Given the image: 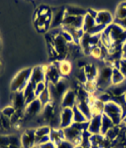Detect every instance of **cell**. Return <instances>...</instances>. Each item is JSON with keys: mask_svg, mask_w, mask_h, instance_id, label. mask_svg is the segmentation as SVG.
Segmentation results:
<instances>
[{"mask_svg": "<svg viewBox=\"0 0 126 148\" xmlns=\"http://www.w3.org/2000/svg\"><path fill=\"white\" fill-rule=\"evenodd\" d=\"M33 148H40V147H39V146H36V147H34Z\"/></svg>", "mask_w": 126, "mask_h": 148, "instance_id": "ee69618b", "label": "cell"}, {"mask_svg": "<svg viewBox=\"0 0 126 148\" xmlns=\"http://www.w3.org/2000/svg\"><path fill=\"white\" fill-rule=\"evenodd\" d=\"M29 82L32 83L33 86L40 82H46V76L43 66H36L32 68Z\"/></svg>", "mask_w": 126, "mask_h": 148, "instance_id": "5bb4252c", "label": "cell"}, {"mask_svg": "<svg viewBox=\"0 0 126 148\" xmlns=\"http://www.w3.org/2000/svg\"><path fill=\"white\" fill-rule=\"evenodd\" d=\"M57 33L56 34H52V43H53V47H54L55 54L58 57H62L64 58L66 54L68 53L69 46L72 44H68L62 36L59 33V29H56Z\"/></svg>", "mask_w": 126, "mask_h": 148, "instance_id": "8992f818", "label": "cell"}, {"mask_svg": "<svg viewBox=\"0 0 126 148\" xmlns=\"http://www.w3.org/2000/svg\"><path fill=\"white\" fill-rule=\"evenodd\" d=\"M43 110V105L38 99H36L34 101L28 103L25 109V117L26 118H34L38 114H40Z\"/></svg>", "mask_w": 126, "mask_h": 148, "instance_id": "9c48e42d", "label": "cell"}, {"mask_svg": "<svg viewBox=\"0 0 126 148\" xmlns=\"http://www.w3.org/2000/svg\"><path fill=\"white\" fill-rule=\"evenodd\" d=\"M43 67H44L45 72L46 82L55 84L61 79L62 76L59 73L56 62L49 65V66H43Z\"/></svg>", "mask_w": 126, "mask_h": 148, "instance_id": "ba28073f", "label": "cell"}, {"mask_svg": "<svg viewBox=\"0 0 126 148\" xmlns=\"http://www.w3.org/2000/svg\"><path fill=\"white\" fill-rule=\"evenodd\" d=\"M9 145H10L9 136H0V147H9Z\"/></svg>", "mask_w": 126, "mask_h": 148, "instance_id": "8d00e7d4", "label": "cell"}, {"mask_svg": "<svg viewBox=\"0 0 126 148\" xmlns=\"http://www.w3.org/2000/svg\"><path fill=\"white\" fill-rule=\"evenodd\" d=\"M76 106L84 114V116L87 118V120L88 121L92 119V113H91L90 106L88 103V99L87 100H77Z\"/></svg>", "mask_w": 126, "mask_h": 148, "instance_id": "7402d4cb", "label": "cell"}, {"mask_svg": "<svg viewBox=\"0 0 126 148\" xmlns=\"http://www.w3.org/2000/svg\"><path fill=\"white\" fill-rule=\"evenodd\" d=\"M72 110H73V123L81 124V123L88 122V120H87V118L84 116V114L79 110V109L77 106L73 107Z\"/></svg>", "mask_w": 126, "mask_h": 148, "instance_id": "f1b7e54d", "label": "cell"}, {"mask_svg": "<svg viewBox=\"0 0 126 148\" xmlns=\"http://www.w3.org/2000/svg\"><path fill=\"white\" fill-rule=\"evenodd\" d=\"M0 66H1V62H0Z\"/></svg>", "mask_w": 126, "mask_h": 148, "instance_id": "bcb514c9", "label": "cell"}, {"mask_svg": "<svg viewBox=\"0 0 126 148\" xmlns=\"http://www.w3.org/2000/svg\"><path fill=\"white\" fill-rule=\"evenodd\" d=\"M66 15L74 16V17H84L87 14V10L77 7V6H68L65 8Z\"/></svg>", "mask_w": 126, "mask_h": 148, "instance_id": "ffe728a7", "label": "cell"}, {"mask_svg": "<svg viewBox=\"0 0 126 148\" xmlns=\"http://www.w3.org/2000/svg\"><path fill=\"white\" fill-rule=\"evenodd\" d=\"M50 140L52 141L54 144L58 145L60 142L65 140V136H64V131L62 129H51V133H50Z\"/></svg>", "mask_w": 126, "mask_h": 148, "instance_id": "603a6c76", "label": "cell"}, {"mask_svg": "<svg viewBox=\"0 0 126 148\" xmlns=\"http://www.w3.org/2000/svg\"><path fill=\"white\" fill-rule=\"evenodd\" d=\"M75 148H92L90 146L89 142H81V145H78L77 147H75Z\"/></svg>", "mask_w": 126, "mask_h": 148, "instance_id": "ab89813d", "label": "cell"}, {"mask_svg": "<svg viewBox=\"0 0 126 148\" xmlns=\"http://www.w3.org/2000/svg\"><path fill=\"white\" fill-rule=\"evenodd\" d=\"M10 126H11L10 119L1 114H0V127L4 130H8L10 128Z\"/></svg>", "mask_w": 126, "mask_h": 148, "instance_id": "d6a6232c", "label": "cell"}, {"mask_svg": "<svg viewBox=\"0 0 126 148\" xmlns=\"http://www.w3.org/2000/svg\"><path fill=\"white\" fill-rule=\"evenodd\" d=\"M125 100H126V93L125 94Z\"/></svg>", "mask_w": 126, "mask_h": 148, "instance_id": "f6af8a7d", "label": "cell"}, {"mask_svg": "<svg viewBox=\"0 0 126 148\" xmlns=\"http://www.w3.org/2000/svg\"><path fill=\"white\" fill-rule=\"evenodd\" d=\"M15 111L16 110L12 106V105H9V106H6V107H4L3 110H2V114L3 115H4V116H6V117H8V118H11L14 114V113H15Z\"/></svg>", "mask_w": 126, "mask_h": 148, "instance_id": "e575fe53", "label": "cell"}, {"mask_svg": "<svg viewBox=\"0 0 126 148\" xmlns=\"http://www.w3.org/2000/svg\"><path fill=\"white\" fill-rule=\"evenodd\" d=\"M88 122L81 124L73 123L71 126L63 129L65 140L72 142L75 147L81 145L83 138V133L88 130Z\"/></svg>", "mask_w": 126, "mask_h": 148, "instance_id": "6da1fadb", "label": "cell"}, {"mask_svg": "<svg viewBox=\"0 0 126 148\" xmlns=\"http://www.w3.org/2000/svg\"><path fill=\"white\" fill-rule=\"evenodd\" d=\"M114 20V14H112L110 12H108L107 10L98 11L97 16L95 18V21L97 25L104 26V27H108V25L113 24Z\"/></svg>", "mask_w": 126, "mask_h": 148, "instance_id": "7c38bea8", "label": "cell"}, {"mask_svg": "<svg viewBox=\"0 0 126 148\" xmlns=\"http://www.w3.org/2000/svg\"><path fill=\"white\" fill-rule=\"evenodd\" d=\"M83 70L85 73V76L87 77V80L96 81L99 74V66H97L93 63H88L84 66Z\"/></svg>", "mask_w": 126, "mask_h": 148, "instance_id": "d6986e66", "label": "cell"}, {"mask_svg": "<svg viewBox=\"0 0 126 148\" xmlns=\"http://www.w3.org/2000/svg\"><path fill=\"white\" fill-rule=\"evenodd\" d=\"M56 148H75V146L72 142H70L66 140H64L62 142H60L58 145H56Z\"/></svg>", "mask_w": 126, "mask_h": 148, "instance_id": "d590c367", "label": "cell"}, {"mask_svg": "<svg viewBox=\"0 0 126 148\" xmlns=\"http://www.w3.org/2000/svg\"><path fill=\"white\" fill-rule=\"evenodd\" d=\"M20 147H18V146H12V145L9 147V148H20Z\"/></svg>", "mask_w": 126, "mask_h": 148, "instance_id": "b9f144b4", "label": "cell"}, {"mask_svg": "<svg viewBox=\"0 0 126 148\" xmlns=\"http://www.w3.org/2000/svg\"><path fill=\"white\" fill-rule=\"evenodd\" d=\"M114 126L115 125H114L112 120L109 117H108L106 114H102V124H101V135L105 136L108 130Z\"/></svg>", "mask_w": 126, "mask_h": 148, "instance_id": "d4e9b609", "label": "cell"}, {"mask_svg": "<svg viewBox=\"0 0 126 148\" xmlns=\"http://www.w3.org/2000/svg\"><path fill=\"white\" fill-rule=\"evenodd\" d=\"M112 72H113V67L107 64L103 65L100 67H99V74L98 77L96 79L97 85H98V93L100 92H104L108 91L112 86Z\"/></svg>", "mask_w": 126, "mask_h": 148, "instance_id": "3957f363", "label": "cell"}, {"mask_svg": "<svg viewBox=\"0 0 126 148\" xmlns=\"http://www.w3.org/2000/svg\"><path fill=\"white\" fill-rule=\"evenodd\" d=\"M20 144L23 148H33L36 147V129L25 130L20 136Z\"/></svg>", "mask_w": 126, "mask_h": 148, "instance_id": "52a82bcc", "label": "cell"}, {"mask_svg": "<svg viewBox=\"0 0 126 148\" xmlns=\"http://www.w3.org/2000/svg\"><path fill=\"white\" fill-rule=\"evenodd\" d=\"M125 77L124 76V74L121 73V71H120L118 67H114V68H113L112 78H111L112 86L118 85V84L122 83L123 82H125Z\"/></svg>", "mask_w": 126, "mask_h": 148, "instance_id": "484cf974", "label": "cell"}, {"mask_svg": "<svg viewBox=\"0 0 126 148\" xmlns=\"http://www.w3.org/2000/svg\"><path fill=\"white\" fill-rule=\"evenodd\" d=\"M47 88V83L46 82H40V83H36L34 86V89H35V93H36V97H38L42 92H44L45 89Z\"/></svg>", "mask_w": 126, "mask_h": 148, "instance_id": "836d02e7", "label": "cell"}, {"mask_svg": "<svg viewBox=\"0 0 126 148\" xmlns=\"http://www.w3.org/2000/svg\"><path fill=\"white\" fill-rule=\"evenodd\" d=\"M37 99L40 100V102L41 103V104L43 105V107L46 105L47 103H51V95H50V92L48 88H46L44 92H42L38 97Z\"/></svg>", "mask_w": 126, "mask_h": 148, "instance_id": "1f68e13d", "label": "cell"}, {"mask_svg": "<svg viewBox=\"0 0 126 148\" xmlns=\"http://www.w3.org/2000/svg\"><path fill=\"white\" fill-rule=\"evenodd\" d=\"M83 90L87 92L88 95L91 94H97L98 92V85L96 81H91V80H87V82L83 83L81 85Z\"/></svg>", "mask_w": 126, "mask_h": 148, "instance_id": "4316f807", "label": "cell"}, {"mask_svg": "<svg viewBox=\"0 0 126 148\" xmlns=\"http://www.w3.org/2000/svg\"><path fill=\"white\" fill-rule=\"evenodd\" d=\"M0 148H9V147H0Z\"/></svg>", "mask_w": 126, "mask_h": 148, "instance_id": "7bdbcfd3", "label": "cell"}, {"mask_svg": "<svg viewBox=\"0 0 126 148\" xmlns=\"http://www.w3.org/2000/svg\"><path fill=\"white\" fill-rule=\"evenodd\" d=\"M114 18L121 19L126 18V1L121 2L116 8L115 13L114 14Z\"/></svg>", "mask_w": 126, "mask_h": 148, "instance_id": "f546056e", "label": "cell"}, {"mask_svg": "<svg viewBox=\"0 0 126 148\" xmlns=\"http://www.w3.org/2000/svg\"><path fill=\"white\" fill-rule=\"evenodd\" d=\"M51 13L52 18L50 28L52 29L62 28L63 20L65 18V8H57L54 10H51Z\"/></svg>", "mask_w": 126, "mask_h": 148, "instance_id": "8fae6325", "label": "cell"}, {"mask_svg": "<svg viewBox=\"0 0 126 148\" xmlns=\"http://www.w3.org/2000/svg\"><path fill=\"white\" fill-rule=\"evenodd\" d=\"M25 101H26V105L28 103H31L32 101H34L36 99H37L36 93H35V89H34V86L32 85V83H28V85L25 87V88L23 91Z\"/></svg>", "mask_w": 126, "mask_h": 148, "instance_id": "cb8c5ba5", "label": "cell"}, {"mask_svg": "<svg viewBox=\"0 0 126 148\" xmlns=\"http://www.w3.org/2000/svg\"><path fill=\"white\" fill-rule=\"evenodd\" d=\"M57 67L59 70V73L61 74L62 77H67L72 72V62L68 60L63 59L60 60L56 62Z\"/></svg>", "mask_w": 126, "mask_h": 148, "instance_id": "ac0fdd59", "label": "cell"}, {"mask_svg": "<svg viewBox=\"0 0 126 148\" xmlns=\"http://www.w3.org/2000/svg\"><path fill=\"white\" fill-rule=\"evenodd\" d=\"M114 23L117 24L118 25H119L120 27L122 28L123 29L126 30V18H121V19H117L114 18Z\"/></svg>", "mask_w": 126, "mask_h": 148, "instance_id": "74e56055", "label": "cell"}, {"mask_svg": "<svg viewBox=\"0 0 126 148\" xmlns=\"http://www.w3.org/2000/svg\"><path fill=\"white\" fill-rule=\"evenodd\" d=\"M11 102H12L11 105L16 110L25 111V109L26 107V101H25L23 92H13Z\"/></svg>", "mask_w": 126, "mask_h": 148, "instance_id": "2e32d148", "label": "cell"}, {"mask_svg": "<svg viewBox=\"0 0 126 148\" xmlns=\"http://www.w3.org/2000/svg\"><path fill=\"white\" fill-rule=\"evenodd\" d=\"M103 114L112 120L115 126H118L122 124V120H123L122 110L120 106L114 100L111 99L104 103Z\"/></svg>", "mask_w": 126, "mask_h": 148, "instance_id": "5b68a950", "label": "cell"}, {"mask_svg": "<svg viewBox=\"0 0 126 148\" xmlns=\"http://www.w3.org/2000/svg\"><path fill=\"white\" fill-rule=\"evenodd\" d=\"M103 107H104V103L98 99L93 104H92L90 106L92 115L94 116V115L103 114Z\"/></svg>", "mask_w": 126, "mask_h": 148, "instance_id": "83f0119b", "label": "cell"}, {"mask_svg": "<svg viewBox=\"0 0 126 148\" xmlns=\"http://www.w3.org/2000/svg\"><path fill=\"white\" fill-rule=\"evenodd\" d=\"M32 73V67H26L18 72L12 79L10 89L12 92H23L29 83Z\"/></svg>", "mask_w": 126, "mask_h": 148, "instance_id": "7a4b0ae2", "label": "cell"}, {"mask_svg": "<svg viewBox=\"0 0 126 148\" xmlns=\"http://www.w3.org/2000/svg\"><path fill=\"white\" fill-rule=\"evenodd\" d=\"M104 31L108 35L111 47L122 46L126 41V30L123 29L117 24L113 23L104 29Z\"/></svg>", "mask_w": 126, "mask_h": 148, "instance_id": "277c9868", "label": "cell"}, {"mask_svg": "<svg viewBox=\"0 0 126 148\" xmlns=\"http://www.w3.org/2000/svg\"><path fill=\"white\" fill-rule=\"evenodd\" d=\"M122 58H126V41L122 45Z\"/></svg>", "mask_w": 126, "mask_h": 148, "instance_id": "60d3db41", "label": "cell"}, {"mask_svg": "<svg viewBox=\"0 0 126 148\" xmlns=\"http://www.w3.org/2000/svg\"><path fill=\"white\" fill-rule=\"evenodd\" d=\"M77 104V95L75 90L69 88L63 95L61 101V108H71L73 109Z\"/></svg>", "mask_w": 126, "mask_h": 148, "instance_id": "4fadbf2b", "label": "cell"}, {"mask_svg": "<svg viewBox=\"0 0 126 148\" xmlns=\"http://www.w3.org/2000/svg\"><path fill=\"white\" fill-rule=\"evenodd\" d=\"M108 50L101 43L98 46L92 47L91 49L90 52H89V56H91L93 59L100 60V61H104L106 59V57L108 56Z\"/></svg>", "mask_w": 126, "mask_h": 148, "instance_id": "e0dca14e", "label": "cell"}, {"mask_svg": "<svg viewBox=\"0 0 126 148\" xmlns=\"http://www.w3.org/2000/svg\"><path fill=\"white\" fill-rule=\"evenodd\" d=\"M60 128L66 129L73 124V110L71 108H62L60 113Z\"/></svg>", "mask_w": 126, "mask_h": 148, "instance_id": "30bf717a", "label": "cell"}, {"mask_svg": "<svg viewBox=\"0 0 126 148\" xmlns=\"http://www.w3.org/2000/svg\"><path fill=\"white\" fill-rule=\"evenodd\" d=\"M51 128L49 125H41L36 129V137H42L49 136L51 133Z\"/></svg>", "mask_w": 126, "mask_h": 148, "instance_id": "4dcf8cb0", "label": "cell"}, {"mask_svg": "<svg viewBox=\"0 0 126 148\" xmlns=\"http://www.w3.org/2000/svg\"><path fill=\"white\" fill-rule=\"evenodd\" d=\"M101 124H102V114L94 115L92 117L88 125L87 131L91 135H99L101 134Z\"/></svg>", "mask_w": 126, "mask_h": 148, "instance_id": "9a60e30c", "label": "cell"}, {"mask_svg": "<svg viewBox=\"0 0 126 148\" xmlns=\"http://www.w3.org/2000/svg\"><path fill=\"white\" fill-rule=\"evenodd\" d=\"M108 92L111 94L112 97H119L125 95L126 93V79L125 82L118 85L111 86Z\"/></svg>", "mask_w": 126, "mask_h": 148, "instance_id": "44dd1931", "label": "cell"}, {"mask_svg": "<svg viewBox=\"0 0 126 148\" xmlns=\"http://www.w3.org/2000/svg\"><path fill=\"white\" fill-rule=\"evenodd\" d=\"M39 147L40 148H56V146H55V144H54L52 141H47V142H45L44 144H41V145H40L39 146Z\"/></svg>", "mask_w": 126, "mask_h": 148, "instance_id": "f35d334b", "label": "cell"}]
</instances>
